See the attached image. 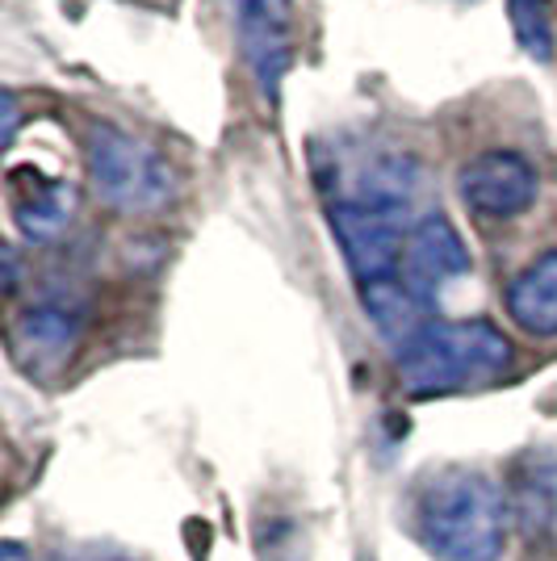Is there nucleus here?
<instances>
[{
  "instance_id": "obj_5",
  "label": "nucleus",
  "mask_w": 557,
  "mask_h": 561,
  "mask_svg": "<svg viewBox=\"0 0 557 561\" xmlns=\"http://www.w3.org/2000/svg\"><path fill=\"white\" fill-rule=\"evenodd\" d=\"M235 30H239V47H243V59L252 68L260 93L277 101L281 80L294 59L285 0H235Z\"/></svg>"
},
{
  "instance_id": "obj_3",
  "label": "nucleus",
  "mask_w": 557,
  "mask_h": 561,
  "mask_svg": "<svg viewBox=\"0 0 557 561\" xmlns=\"http://www.w3.org/2000/svg\"><path fill=\"white\" fill-rule=\"evenodd\" d=\"M84 164L93 193L122 214H151L172 202L177 176L156 147L117 130V126H93L84 139Z\"/></svg>"
},
{
  "instance_id": "obj_8",
  "label": "nucleus",
  "mask_w": 557,
  "mask_h": 561,
  "mask_svg": "<svg viewBox=\"0 0 557 561\" xmlns=\"http://www.w3.org/2000/svg\"><path fill=\"white\" fill-rule=\"evenodd\" d=\"M9 197H13V218L30 239H55L71 227L76 193L55 176H38L30 168H18Z\"/></svg>"
},
{
  "instance_id": "obj_1",
  "label": "nucleus",
  "mask_w": 557,
  "mask_h": 561,
  "mask_svg": "<svg viewBox=\"0 0 557 561\" xmlns=\"http://www.w3.org/2000/svg\"><path fill=\"white\" fill-rule=\"evenodd\" d=\"M503 524V494L478 469H441L416 494V533L441 561H495Z\"/></svg>"
},
{
  "instance_id": "obj_11",
  "label": "nucleus",
  "mask_w": 557,
  "mask_h": 561,
  "mask_svg": "<svg viewBox=\"0 0 557 561\" xmlns=\"http://www.w3.org/2000/svg\"><path fill=\"white\" fill-rule=\"evenodd\" d=\"M508 18L515 30V43L524 47L528 59L549 64L557 50L554 34V0H508Z\"/></svg>"
},
{
  "instance_id": "obj_6",
  "label": "nucleus",
  "mask_w": 557,
  "mask_h": 561,
  "mask_svg": "<svg viewBox=\"0 0 557 561\" xmlns=\"http://www.w3.org/2000/svg\"><path fill=\"white\" fill-rule=\"evenodd\" d=\"M80 331H84L80 310H71L64 302H43L18 314V323L9 331V348L25 374L47 377L71 360V352L80 344Z\"/></svg>"
},
{
  "instance_id": "obj_13",
  "label": "nucleus",
  "mask_w": 557,
  "mask_h": 561,
  "mask_svg": "<svg viewBox=\"0 0 557 561\" xmlns=\"http://www.w3.org/2000/svg\"><path fill=\"white\" fill-rule=\"evenodd\" d=\"M0 561H25V558L18 553V549H13V545H4V553H0Z\"/></svg>"
},
{
  "instance_id": "obj_10",
  "label": "nucleus",
  "mask_w": 557,
  "mask_h": 561,
  "mask_svg": "<svg viewBox=\"0 0 557 561\" xmlns=\"http://www.w3.org/2000/svg\"><path fill=\"white\" fill-rule=\"evenodd\" d=\"M361 302H365V310H370L373 328L382 331L386 340H395L398 348L423 328V302H419L416 289H411L402 277L361 285Z\"/></svg>"
},
{
  "instance_id": "obj_12",
  "label": "nucleus",
  "mask_w": 557,
  "mask_h": 561,
  "mask_svg": "<svg viewBox=\"0 0 557 561\" xmlns=\"http://www.w3.org/2000/svg\"><path fill=\"white\" fill-rule=\"evenodd\" d=\"M18 93L13 89H4V142H13V135H18Z\"/></svg>"
},
{
  "instance_id": "obj_2",
  "label": "nucleus",
  "mask_w": 557,
  "mask_h": 561,
  "mask_svg": "<svg viewBox=\"0 0 557 561\" xmlns=\"http://www.w3.org/2000/svg\"><path fill=\"white\" fill-rule=\"evenodd\" d=\"M511 365V344L499 328L474 323H423L398 348V377L411 394H453L469 386H487Z\"/></svg>"
},
{
  "instance_id": "obj_9",
  "label": "nucleus",
  "mask_w": 557,
  "mask_h": 561,
  "mask_svg": "<svg viewBox=\"0 0 557 561\" xmlns=\"http://www.w3.org/2000/svg\"><path fill=\"white\" fill-rule=\"evenodd\" d=\"M508 314L528 335H541V340L557 335V252H545L511 280Z\"/></svg>"
},
{
  "instance_id": "obj_7",
  "label": "nucleus",
  "mask_w": 557,
  "mask_h": 561,
  "mask_svg": "<svg viewBox=\"0 0 557 561\" xmlns=\"http://www.w3.org/2000/svg\"><path fill=\"white\" fill-rule=\"evenodd\" d=\"M469 273V252H465L457 227L444 214H423L402 252V280L416 289L419 302H428L436 289H444L453 277Z\"/></svg>"
},
{
  "instance_id": "obj_4",
  "label": "nucleus",
  "mask_w": 557,
  "mask_h": 561,
  "mask_svg": "<svg viewBox=\"0 0 557 561\" xmlns=\"http://www.w3.org/2000/svg\"><path fill=\"white\" fill-rule=\"evenodd\" d=\"M536 168L520 156V151H482L462 168V202L469 214L487 218V222H503L524 214L536 202Z\"/></svg>"
}]
</instances>
